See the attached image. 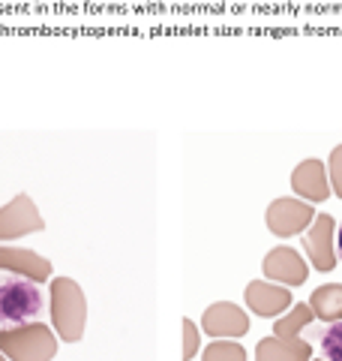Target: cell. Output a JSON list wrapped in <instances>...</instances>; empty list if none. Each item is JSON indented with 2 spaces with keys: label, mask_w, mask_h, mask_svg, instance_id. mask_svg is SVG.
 Wrapping results in <instances>:
<instances>
[{
  "label": "cell",
  "mask_w": 342,
  "mask_h": 361,
  "mask_svg": "<svg viewBox=\"0 0 342 361\" xmlns=\"http://www.w3.org/2000/svg\"><path fill=\"white\" fill-rule=\"evenodd\" d=\"M45 310V292L39 280L25 274H4L0 277V325L18 329V325L37 322Z\"/></svg>",
  "instance_id": "6da1fadb"
},
{
  "label": "cell",
  "mask_w": 342,
  "mask_h": 361,
  "mask_svg": "<svg viewBox=\"0 0 342 361\" xmlns=\"http://www.w3.org/2000/svg\"><path fill=\"white\" fill-rule=\"evenodd\" d=\"M51 316L63 341H78L84 329V295L75 280L57 277L51 283Z\"/></svg>",
  "instance_id": "7a4b0ae2"
},
{
  "label": "cell",
  "mask_w": 342,
  "mask_h": 361,
  "mask_svg": "<svg viewBox=\"0 0 342 361\" xmlns=\"http://www.w3.org/2000/svg\"><path fill=\"white\" fill-rule=\"evenodd\" d=\"M0 346H6L18 361H45L54 355V337L42 322H33L30 329H4Z\"/></svg>",
  "instance_id": "3957f363"
},
{
  "label": "cell",
  "mask_w": 342,
  "mask_h": 361,
  "mask_svg": "<svg viewBox=\"0 0 342 361\" xmlns=\"http://www.w3.org/2000/svg\"><path fill=\"white\" fill-rule=\"evenodd\" d=\"M334 232H336V223L330 214H322V217H315L310 232L303 235V247L310 259L315 262L318 271H330L336 265V244H334Z\"/></svg>",
  "instance_id": "277c9868"
},
{
  "label": "cell",
  "mask_w": 342,
  "mask_h": 361,
  "mask_svg": "<svg viewBox=\"0 0 342 361\" xmlns=\"http://www.w3.org/2000/svg\"><path fill=\"white\" fill-rule=\"evenodd\" d=\"M312 220H315L312 208L303 205V202H294V199H277L267 208V226H270L273 235H279V238H289V235H294V232H303Z\"/></svg>",
  "instance_id": "5b68a950"
},
{
  "label": "cell",
  "mask_w": 342,
  "mask_h": 361,
  "mask_svg": "<svg viewBox=\"0 0 342 361\" xmlns=\"http://www.w3.org/2000/svg\"><path fill=\"white\" fill-rule=\"evenodd\" d=\"M39 229H42V217L27 196L13 199L0 211V241L18 238V235H27V232H39Z\"/></svg>",
  "instance_id": "8992f818"
},
{
  "label": "cell",
  "mask_w": 342,
  "mask_h": 361,
  "mask_svg": "<svg viewBox=\"0 0 342 361\" xmlns=\"http://www.w3.org/2000/svg\"><path fill=\"white\" fill-rule=\"evenodd\" d=\"M246 329H249L246 313L228 301L213 304V307H208V313H204V331L213 337H241V334H246Z\"/></svg>",
  "instance_id": "52a82bcc"
},
{
  "label": "cell",
  "mask_w": 342,
  "mask_h": 361,
  "mask_svg": "<svg viewBox=\"0 0 342 361\" xmlns=\"http://www.w3.org/2000/svg\"><path fill=\"white\" fill-rule=\"evenodd\" d=\"M265 274L273 280H282V283L298 286L306 280V265L298 253L289 250V247H277V250H270L265 256Z\"/></svg>",
  "instance_id": "ba28073f"
},
{
  "label": "cell",
  "mask_w": 342,
  "mask_h": 361,
  "mask_svg": "<svg viewBox=\"0 0 342 361\" xmlns=\"http://www.w3.org/2000/svg\"><path fill=\"white\" fill-rule=\"evenodd\" d=\"M291 187L294 193H300L303 199L310 202H324L327 193V175H324V166L318 160H303L291 175Z\"/></svg>",
  "instance_id": "9c48e42d"
},
{
  "label": "cell",
  "mask_w": 342,
  "mask_h": 361,
  "mask_svg": "<svg viewBox=\"0 0 342 361\" xmlns=\"http://www.w3.org/2000/svg\"><path fill=\"white\" fill-rule=\"evenodd\" d=\"M246 304L258 316H277L291 304V295H289V289H279V286L255 280V283H249V289H246Z\"/></svg>",
  "instance_id": "30bf717a"
},
{
  "label": "cell",
  "mask_w": 342,
  "mask_h": 361,
  "mask_svg": "<svg viewBox=\"0 0 342 361\" xmlns=\"http://www.w3.org/2000/svg\"><path fill=\"white\" fill-rule=\"evenodd\" d=\"M0 268H9L13 274H25L30 280H39V283L51 274V265L27 250H0Z\"/></svg>",
  "instance_id": "8fae6325"
},
{
  "label": "cell",
  "mask_w": 342,
  "mask_h": 361,
  "mask_svg": "<svg viewBox=\"0 0 342 361\" xmlns=\"http://www.w3.org/2000/svg\"><path fill=\"white\" fill-rule=\"evenodd\" d=\"M310 310L322 322L342 319V283H327L322 289H315L312 298H310Z\"/></svg>",
  "instance_id": "7c38bea8"
},
{
  "label": "cell",
  "mask_w": 342,
  "mask_h": 361,
  "mask_svg": "<svg viewBox=\"0 0 342 361\" xmlns=\"http://www.w3.org/2000/svg\"><path fill=\"white\" fill-rule=\"evenodd\" d=\"M310 346L303 341H261L258 361H306Z\"/></svg>",
  "instance_id": "4fadbf2b"
},
{
  "label": "cell",
  "mask_w": 342,
  "mask_h": 361,
  "mask_svg": "<svg viewBox=\"0 0 342 361\" xmlns=\"http://www.w3.org/2000/svg\"><path fill=\"white\" fill-rule=\"evenodd\" d=\"M318 349L327 361H342V319L327 322L324 329H318Z\"/></svg>",
  "instance_id": "5bb4252c"
},
{
  "label": "cell",
  "mask_w": 342,
  "mask_h": 361,
  "mask_svg": "<svg viewBox=\"0 0 342 361\" xmlns=\"http://www.w3.org/2000/svg\"><path fill=\"white\" fill-rule=\"evenodd\" d=\"M312 316H315V313L310 310V304H298V307L291 310V316H285V319H279V322H277V334H279V337H285V341H291V337L298 334V331L303 329V325L312 319Z\"/></svg>",
  "instance_id": "9a60e30c"
},
{
  "label": "cell",
  "mask_w": 342,
  "mask_h": 361,
  "mask_svg": "<svg viewBox=\"0 0 342 361\" xmlns=\"http://www.w3.org/2000/svg\"><path fill=\"white\" fill-rule=\"evenodd\" d=\"M204 361H246V353L237 343H213L204 353Z\"/></svg>",
  "instance_id": "2e32d148"
},
{
  "label": "cell",
  "mask_w": 342,
  "mask_h": 361,
  "mask_svg": "<svg viewBox=\"0 0 342 361\" xmlns=\"http://www.w3.org/2000/svg\"><path fill=\"white\" fill-rule=\"evenodd\" d=\"M330 180H334V190L336 196L342 199V145L330 154Z\"/></svg>",
  "instance_id": "e0dca14e"
},
{
  "label": "cell",
  "mask_w": 342,
  "mask_h": 361,
  "mask_svg": "<svg viewBox=\"0 0 342 361\" xmlns=\"http://www.w3.org/2000/svg\"><path fill=\"white\" fill-rule=\"evenodd\" d=\"M184 331H186V358H192V353H196V346H198V331L192 322H184Z\"/></svg>",
  "instance_id": "ac0fdd59"
},
{
  "label": "cell",
  "mask_w": 342,
  "mask_h": 361,
  "mask_svg": "<svg viewBox=\"0 0 342 361\" xmlns=\"http://www.w3.org/2000/svg\"><path fill=\"white\" fill-rule=\"evenodd\" d=\"M334 244H336V253H339V262H342V223H339V235L334 238Z\"/></svg>",
  "instance_id": "d6986e66"
}]
</instances>
